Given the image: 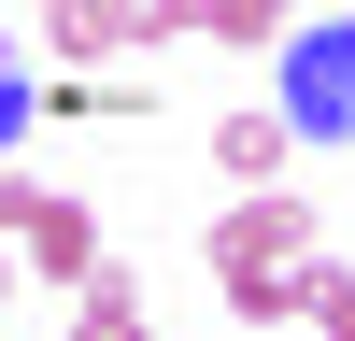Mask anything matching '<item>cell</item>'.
I'll use <instances>...</instances> for the list:
<instances>
[{
    "label": "cell",
    "instance_id": "cell-2",
    "mask_svg": "<svg viewBox=\"0 0 355 341\" xmlns=\"http://www.w3.org/2000/svg\"><path fill=\"white\" fill-rule=\"evenodd\" d=\"M0 227H15V256L43 284H85V270H100V213H85V199H28L15 170H0Z\"/></svg>",
    "mask_w": 355,
    "mask_h": 341
},
{
    "label": "cell",
    "instance_id": "cell-9",
    "mask_svg": "<svg viewBox=\"0 0 355 341\" xmlns=\"http://www.w3.org/2000/svg\"><path fill=\"white\" fill-rule=\"evenodd\" d=\"M199 28H214V43H270L284 0H199Z\"/></svg>",
    "mask_w": 355,
    "mask_h": 341
},
{
    "label": "cell",
    "instance_id": "cell-8",
    "mask_svg": "<svg viewBox=\"0 0 355 341\" xmlns=\"http://www.w3.org/2000/svg\"><path fill=\"white\" fill-rule=\"evenodd\" d=\"M171 28H199V0H114V43H171Z\"/></svg>",
    "mask_w": 355,
    "mask_h": 341
},
{
    "label": "cell",
    "instance_id": "cell-5",
    "mask_svg": "<svg viewBox=\"0 0 355 341\" xmlns=\"http://www.w3.org/2000/svg\"><path fill=\"white\" fill-rule=\"evenodd\" d=\"M71 341H157V327H142V299H128V284H100V270H85V299H71Z\"/></svg>",
    "mask_w": 355,
    "mask_h": 341
},
{
    "label": "cell",
    "instance_id": "cell-3",
    "mask_svg": "<svg viewBox=\"0 0 355 341\" xmlns=\"http://www.w3.org/2000/svg\"><path fill=\"white\" fill-rule=\"evenodd\" d=\"M214 270H313V213H299V185L227 199V213H214Z\"/></svg>",
    "mask_w": 355,
    "mask_h": 341
},
{
    "label": "cell",
    "instance_id": "cell-4",
    "mask_svg": "<svg viewBox=\"0 0 355 341\" xmlns=\"http://www.w3.org/2000/svg\"><path fill=\"white\" fill-rule=\"evenodd\" d=\"M284 142H299L284 114H227V128H214V170H242V199H256V185L284 170Z\"/></svg>",
    "mask_w": 355,
    "mask_h": 341
},
{
    "label": "cell",
    "instance_id": "cell-11",
    "mask_svg": "<svg viewBox=\"0 0 355 341\" xmlns=\"http://www.w3.org/2000/svg\"><path fill=\"white\" fill-rule=\"evenodd\" d=\"M0 284H15V270H0Z\"/></svg>",
    "mask_w": 355,
    "mask_h": 341
},
{
    "label": "cell",
    "instance_id": "cell-7",
    "mask_svg": "<svg viewBox=\"0 0 355 341\" xmlns=\"http://www.w3.org/2000/svg\"><path fill=\"white\" fill-rule=\"evenodd\" d=\"M43 114V85H28V57H15V28H0V157H15V128Z\"/></svg>",
    "mask_w": 355,
    "mask_h": 341
},
{
    "label": "cell",
    "instance_id": "cell-10",
    "mask_svg": "<svg viewBox=\"0 0 355 341\" xmlns=\"http://www.w3.org/2000/svg\"><path fill=\"white\" fill-rule=\"evenodd\" d=\"M313 327H327V341H355V284H341V270H313Z\"/></svg>",
    "mask_w": 355,
    "mask_h": 341
},
{
    "label": "cell",
    "instance_id": "cell-1",
    "mask_svg": "<svg viewBox=\"0 0 355 341\" xmlns=\"http://www.w3.org/2000/svg\"><path fill=\"white\" fill-rule=\"evenodd\" d=\"M284 128L355 142V15H327V28H299V43H284Z\"/></svg>",
    "mask_w": 355,
    "mask_h": 341
},
{
    "label": "cell",
    "instance_id": "cell-6",
    "mask_svg": "<svg viewBox=\"0 0 355 341\" xmlns=\"http://www.w3.org/2000/svg\"><path fill=\"white\" fill-rule=\"evenodd\" d=\"M227 313H313V270H214Z\"/></svg>",
    "mask_w": 355,
    "mask_h": 341
}]
</instances>
